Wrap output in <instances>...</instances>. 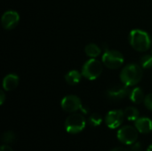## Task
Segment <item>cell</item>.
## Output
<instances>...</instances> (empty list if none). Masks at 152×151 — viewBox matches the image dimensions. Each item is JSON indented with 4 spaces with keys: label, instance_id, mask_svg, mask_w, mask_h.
I'll list each match as a JSON object with an SVG mask.
<instances>
[{
    "label": "cell",
    "instance_id": "cell-25",
    "mask_svg": "<svg viewBox=\"0 0 152 151\" xmlns=\"http://www.w3.org/2000/svg\"><path fill=\"white\" fill-rule=\"evenodd\" d=\"M146 151H152V144L151 145H150V146L148 147V149H147V150Z\"/></svg>",
    "mask_w": 152,
    "mask_h": 151
},
{
    "label": "cell",
    "instance_id": "cell-21",
    "mask_svg": "<svg viewBox=\"0 0 152 151\" xmlns=\"http://www.w3.org/2000/svg\"><path fill=\"white\" fill-rule=\"evenodd\" d=\"M131 150L132 151H142V146L140 142H134L131 145Z\"/></svg>",
    "mask_w": 152,
    "mask_h": 151
},
{
    "label": "cell",
    "instance_id": "cell-13",
    "mask_svg": "<svg viewBox=\"0 0 152 151\" xmlns=\"http://www.w3.org/2000/svg\"><path fill=\"white\" fill-rule=\"evenodd\" d=\"M81 76H82V73H79L77 70H70L69 71L64 78H65V81L67 82L68 85H77L80 80H81Z\"/></svg>",
    "mask_w": 152,
    "mask_h": 151
},
{
    "label": "cell",
    "instance_id": "cell-5",
    "mask_svg": "<svg viewBox=\"0 0 152 151\" xmlns=\"http://www.w3.org/2000/svg\"><path fill=\"white\" fill-rule=\"evenodd\" d=\"M103 65L110 69H117L124 64L123 54L117 50H106L102 58Z\"/></svg>",
    "mask_w": 152,
    "mask_h": 151
},
{
    "label": "cell",
    "instance_id": "cell-11",
    "mask_svg": "<svg viewBox=\"0 0 152 151\" xmlns=\"http://www.w3.org/2000/svg\"><path fill=\"white\" fill-rule=\"evenodd\" d=\"M135 128L139 133L147 134L152 131V120L149 117H139L135 121Z\"/></svg>",
    "mask_w": 152,
    "mask_h": 151
},
{
    "label": "cell",
    "instance_id": "cell-22",
    "mask_svg": "<svg viewBox=\"0 0 152 151\" xmlns=\"http://www.w3.org/2000/svg\"><path fill=\"white\" fill-rule=\"evenodd\" d=\"M4 101H5V94H4V93L3 91H1L0 92V104L3 105Z\"/></svg>",
    "mask_w": 152,
    "mask_h": 151
},
{
    "label": "cell",
    "instance_id": "cell-20",
    "mask_svg": "<svg viewBox=\"0 0 152 151\" xmlns=\"http://www.w3.org/2000/svg\"><path fill=\"white\" fill-rule=\"evenodd\" d=\"M143 102H144L145 107L148 109H150V110L152 111V93H150L147 96H145V99H144Z\"/></svg>",
    "mask_w": 152,
    "mask_h": 151
},
{
    "label": "cell",
    "instance_id": "cell-17",
    "mask_svg": "<svg viewBox=\"0 0 152 151\" xmlns=\"http://www.w3.org/2000/svg\"><path fill=\"white\" fill-rule=\"evenodd\" d=\"M140 65L142 66V68L145 69H149L152 68V55L150 54H146L143 55L141 60H140Z\"/></svg>",
    "mask_w": 152,
    "mask_h": 151
},
{
    "label": "cell",
    "instance_id": "cell-4",
    "mask_svg": "<svg viewBox=\"0 0 152 151\" xmlns=\"http://www.w3.org/2000/svg\"><path fill=\"white\" fill-rule=\"evenodd\" d=\"M102 72V63L95 58H91L88 60L82 68V76L88 80L97 79Z\"/></svg>",
    "mask_w": 152,
    "mask_h": 151
},
{
    "label": "cell",
    "instance_id": "cell-15",
    "mask_svg": "<svg viewBox=\"0 0 152 151\" xmlns=\"http://www.w3.org/2000/svg\"><path fill=\"white\" fill-rule=\"evenodd\" d=\"M101 48L100 46H98L96 44H88L87 45H86L85 47V53L86 54L90 57V58H96L101 54Z\"/></svg>",
    "mask_w": 152,
    "mask_h": 151
},
{
    "label": "cell",
    "instance_id": "cell-9",
    "mask_svg": "<svg viewBox=\"0 0 152 151\" xmlns=\"http://www.w3.org/2000/svg\"><path fill=\"white\" fill-rule=\"evenodd\" d=\"M107 96L110 100L114 101H118L123 99H125L129 93V89L128 86L125 85L124 84L122 85H115L110 86L107 90Z\"/></svg>",
    "mask_w": 152,
    "mask_h": 151
},
{
    "label": "cell",
    "instance_id": "cell-16",
    "mask_svg": "<svg viewBox=\"0 0 152 151\" xmlns=\"http://www.w3.org/2000/svg\"><path fill=\"white\" fill-rule=\"evenodd\" d=\"M124 113H125V117L129 121L135 122L139 118V116H140L139 110L134 107H127L124 110Z\"/></svg>",
    "mask_w": 152,
    "mask_h": 151
},
{
    "label": "cell",
    "instance_id": "cell-12",
    "mask_svg": "<svg viewBox=\"0 0 152 151\" xmlns=\"http://www.w3.org/2000/svg\"><path fill=\"white\" fill-rule=\"evenodd\" d=\"M19 85V77L15 74H9L3 79V88L5 91H12Z\"/></svg>",
    "mask_w": 152,
    "mask_h": 151
},
{
    "label": "cell",
    "instance_id": "cell-1",
    "mask_svg": "<svg viewBox=\"0 0 152 151\" xmlns=\"http://www.w3.org/2000/svg\"><path fill=\"white\" fill-rule=\"evenodd\" d=\"M143 73L142 66L137 64H128L123 68L120 73L122 84L126 86H134L137 85L142 78Z\"/></svg>",
    "mask_w": 152,
    "mask_h": 151
},
{
    "label": "cell",
    "instance_id": "cell-14",
    "mask_svg": "<svg viewBox=\"0 0 152 151\" xmlns=\"http://www.w3.org/2000/svg\"><path fill=\"white\" fill-rule=\"evenodd\" d=\"M130 100L135 103V104H140L142 103V101H144V93H143V91L142 88L140 87H135L134 88L131 92H130Z\"/></svg>",
    "mask_w": 152,
    "mask_h": 151
},
{
    "label": "cell",
    "instance_id": "cell-3",
    "mask_svg": "<svg viewBox=\"0 0 152 151\" xmlns=\"http://www.w3.org/2000/svg\"><path fill=\"white\" fill-rule=\"evenodd\" d=\"M65 129L69 133L77 134L81 133L86 125V121L81 114H72L65 120Z\"/></svg>",
    "mask_w": 152,
    "mask_h": 151
},
{
    "label": "cell",
    "instance_id": "cell-18",
    "mask_svg": "<svg viewBox=\"0 0 152 151\" xmlns=\"http://www.w3.org/2000/svg\"><path fill=\"white\" fill-rule=\"evenodd\" d=\"M16 136L15 133L12 131H6L4 133L3 136H2V141L5 144H10L15 142Z\"/></svg>",
    "mask_w": 152,
    "mask_h": 151
},
{
    "label": "cell",
    "instance_id": "cell-2",
    "mask_svg": "<svg viewBox=\"0 0 152 151\" xmlns=\"http://www.w3.org/2000/svg\"><path fill=\"white\" fill-rule=\"evenodd\" d=\"M129 43L138 52H146L151 46L150 35L142 29H133L129 33Z\"/></svg>",
    "mask_w": 152,
    "mask_h": 151
},
{
    "label": "cell",
    "instance_id": "cell-19",
    "mask_svg": "<svg viewBox=\"0 0 152 151\" xmlns=\"http://www.w3.org/2000/svg\"><path fill=\"white\" fill-rule=\"evenodd\" d=\"M89 123L93 126H99L102 123V117L100 114L98 113H94L90 116L89 117Z\"/></svg>",
    "mask_w": 152,
    "mask_h": 151
},
{
    "label": "cell",
    "instance_id": "cell-24",
    "mask_svg": "<svg viewBox=\"0 0 152 151\" xmlns=\"http://www.w3.org/2000/svg\"><path fill=\"white\" fill-rule=\"evenodd\" d=\"M111 151H128L126 148H123V147H117V148H114Z\"/></svg>",
    "mask_w": 152,
    "mask_h": 151
},
{
    "label": "cell",
    "instance_id": "cell-10",
    "mask_svg": "<svg viewBox=\"0 0 152 151\" xmlns=\"http://www.w3.org/2000/svg\"><path fill=\"white\" fill-rule=\"evenodd\" d=\"M20 20V15L15 11H6L3 13L1 17V24L4 29L11 30L14 28Z\"/></svg>",
    "mask_w": 152,
    "mask_h": 151
},
{
    "label": "cell",
    "instance_id": "cell-7",
    "mask_svg": "<svg viewBox=\"0 0 152 151\" xmlns=\"http://www.w3.org/2000/svg\"><path fill=\"white\" fill-rule=\"evenodd\" d=\"M61 109L66 112H76L77 110H82L84 113H87L86 109H83L81 100L76 95H67L65 96L61 102Z\"/></svg>",
    "mask_w": 152,
    "mask_h": 151
},
{
    "label": "cell",
    "instance_id": "cell-6",
    "mask_svg": "<svg viewBox=\"0 0 152 151\" xmlns=\"http://www.w3.org/2000/svg\"><path fill=\"white\" fill-rule=\"evenodd\" d=\"M138 130L131 125H125L121 127L117 133V137L120 142L125 145H132L137 142Z\"/></svg>",
    "mask_w": 152,
    "mask_h": 151
},
{
    "label": "cell",
    "instance_id": "cell-8",
    "mask_svg": "<svg viewBox=\"0 0 152 151\" xmlns=\"http://www.w3.org/2000/svg\"><path fill=\"white\" fill-rule=\"evenodd\" d=\"M124 118L125 113L123 110L114 109L108 112L105 117V122L110 129H117L122 125Z\"/></svg>",
    "mask_w": 152,
    "mask_h": 151
},
{
    "label": "cell",
    "instance_id": "cell-23",
    "mask_svg": "<svg viewBox=\"0 0 152 151\" xmlns=\"http://www.w3.org/2000/svg\"><path fill=\"white\" fill-rule=\"evenodd\" d=\"M1 151H13V150L6 144V145H3L1 147Z\"/></svg>",
    "mask_w": 152,
    "mask_h": 151
}]
</instances>
